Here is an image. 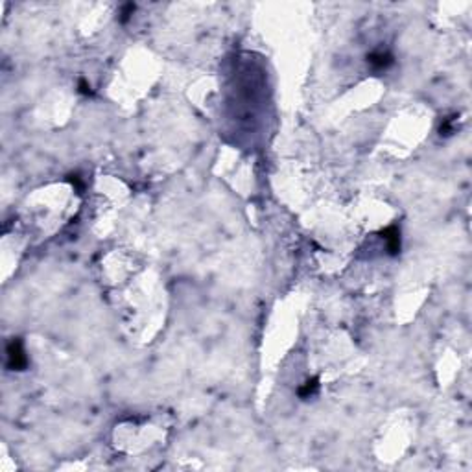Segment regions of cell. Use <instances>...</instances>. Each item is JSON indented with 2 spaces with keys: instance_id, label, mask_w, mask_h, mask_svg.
<instances>
[{
  "instance_id": "obj_1",
  "label": "cell",
  "mask_w": 472,
  "mask_h": 472,
  "mask_svg": "<svg viewBox=\"0 0 472 472\" xmlns=\"http://www.w3.org/2000/svg\"><path fill=\"white\" fill-rule=\"evenodd\" d=\"M6 358H8V369H12V371H24V369L28 367V356H26V351H24L23 340L13 338V340L8 343Z\"/></svg>"
},
{
  "instance_id": "obj_3",
  "label": "cell",
  "mask_w": 472,
  "mask_h": 472,
  "mask_svg": "<svg viewBox=\"0 0 472 472\" xmlns=\"http://www.w3.org/2000/svg\"><path fill=\"white\" fill-rule=\"evenodd\" d=\"M393 63H395V58L387 50H374V52L367 54V65L376 72L387 70L389 67H393Z\"/></svg>"
},
{
  "instance_id": "obj_2",
  "label": "cell",
  "mask_w": 472,
  "mask_h": 472,
  "mask_svg": "<svg viewBox=\"0 0 472 472\" xmlns=\"http://www.w3.org/2000/svg\"><path fill=\"white\" fill-rule=\"evenodd\" d=\"M382 240L386 242V249L387 253L391 257H397L402 249V238H400V229L398 225H389L386 229L382 230Z\"/></svg>"
},
{
  "instance_id": "obj_7",
  "label": "cell",
  "mask_w": 472,
  "mask_h": 472,
  "mask_svg": "<svg viewBox=\"0 0 472 472\" xmlns=\"http://www.w3.org/2000/svg\"><path fill=\"white\" fill-rule=\"evenodd\" d=\"M78 91H80L81 94H85V96H89V94H92L91 85H89V81H87V80H83V78H81V80L78 81Z\"/></svg>"
},
{
  "instance_id": "obj_5",
  "label": "cell",
  "mask_w": 472,
  "mask_h": 472,
  "mask_svg": "<svg viewBox=\"0 0 472 472\" xmlns=\"http://www.w3.org/2000/svg\"><path fill=\"white\" fill-rule=\"evenodd\" d=\"M455 118H457L455 115L443 118L441 126H439V135H441V137H450V135H454V131H455Z\"/></svg>"
},
{
  "instance_id": "obj_8",
  "label": "cell",
  "mask_w": 472,
  "mask_h": 472,
  "mask_svg": "<svg viewBox=\"0 0 472 472\" xmlns=\"http://www.w3.org/2000/svg\"><path fill=\"white\" fill-rule=\"evenodd\" d=\"M69 181L72 183V186L76 188V192H78V194H81V190H83V186H85V184H83V181H81L80 175H70Z\"/></svg>"
},
{
  "instance_id": "obj_4",
  "label": "cell",
  "mask_w": 472,
  "mask_h": 472,
  "mask_svg": "<svg viewBox=\"0 0 472 472\" xmlns=\"http://www.w3.org/2000/svg\"><path fill=\"white\" fill-rule=\"evenodd\" d=\"M317 391H319V378H310L297 389V395H299V398L306 400V398L317 395Z\"/></svg>"
},
{
  "instance_id": "obj_6",
  "label": "cell",
  "mask_w": 472,
  "mask_h": 472,
  "mask_svg": "<svg viewBox=\"0 0 472 472\" xmlns=\"http://www.w3.org/2000/svg\"><path fill=\"white\" fill-rule=\"evenodd\" d=\"M135 10H137V6H135L133 2H129V4H124V6L120 8V15H118V21H120L122 24H126L127 21H129V19L133 17Z\"/></svg>"
}]
</instances>
